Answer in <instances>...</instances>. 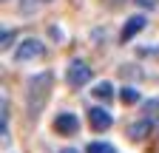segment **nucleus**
<instances>
[{
    "mask_svg": "<svg viewBox=\"0 0 159 153\" xmlns=\"http://www.w3.org/2000/svg\"><path fill=\"white\" fill-rule=\"evenodd\" d=\"M51 85H54V76H51L48 71L37 74L34 80L29 82L26 105H29V116H31V119H37L40 113H43V108H46V102H48V97H51Z\"/></svg>",
    "mask_w": 159,
    "mask_h": 153,
    "instance_id": "obj_1",
    "label": "nucleus"
},
{
    "mask_svg": "<svg viewBox=\"0 0 159 153\" xmlns=\"http://www.w3.org/2000/svg\"><path fill=\"white\" fill-rule=\"evenodd\" d=\"M43 54H46V46L40 43V40H34V37H31V40H23V43L17 46V51H14V60H17V63H29V60H40Z\"/></svg>",
    "mask_w": 159,
    "mask_h": 153,
    "instance_id": "obj_2",
    "label": "nucleus"
},
{
    "mask_svg": "<svg viewBox=\"0 0 159 153\" xmlns=\"http://www.w3.org/2000/svg\"><path fill=\"white\" fill-rule=\"evenodd\" d=\"M66 80H68L71 88H80V85L91 82V68H88L83 60H71V65H68V71H66Z\"/></svg>",
    "mask_w": 159,
    "mask_h": 153,
    "instance_id": "obj_3",
    "label": "nucleus"
},
{
    "mask_svg": "<svg viewBox=\"0 0 159 153\" xmlns=\"http://www.w3.org/2000/svg\"><path fill=\"white\" fill-rule=\"evenodd\" d=\"M54 130L60 133V136H71V133L80 130V119L74 116L71 111H63V113H57V116H54Z\"/></svg>",
    "mask_w": 159,
    "mask_h": 153,
    "instance_id": "obj_4",
    "label": "nucleus"
},
{
    "mask_svg": "<svg viewBox=\"0 0 159 153\" xmlns=\"http://www.w3.org/2000/svg\"><path fill=\"white\" fill-rule=\"evenodd\" d=\"M88 119H91V128H94V130H108V128L114 125L111 113H108L105 108H91V111H88Z\"/></svg>",
    "mask_w": 159,
    "mask_h": 153,
    "instance_id": "obj_5",
    "label": "nucleus"
},
{
    "mask_svg": "<svg viewBox=\"0 0 159 153\" xmlns=\"http://www.w3.org/2000/svg\"><path fill=\"white\" fill-rule=\"evenodd\" d=\"M145 26H148V20H145L142 14H136V17H131V20H128V23L122 26V34H119V37H122V43H125V40H131V37H136V34L142 31Z\"/></svg>",
    "mask_w": 159,
    "mask_h": 153,
    "instance_id": "obj_6",
    "label": "nucleus"
},
{
    "mask_svg": "<svg viewBox=\"0 0 159 153\" xmlns=\"http://www.w3.org/2000/svg\"><path fill=\"white\" fill-rule=\"evenodd\" d=\"M128 133H131V139H145L148 133H151V119H139V122H134V125L128 128Z\"/></svg>",
    "mask_w": 159,
    "mask_h": 153,
    "instance_id": "obj_7",
    "label": "nucleus"
},
{
    "mask_svg": "<svg viewBox=\"0 0 159 153\" xmlns=\"http://www.w3.org/2000/svg\"><path fill=\"white\" fill-rule=\"evenodd\" d=\"M91 91H94V97H97V99H102V102H108V99L114 97V85H111V82H97Z\"/></svg>",
    "mask_w": 159,
    "mask_h": 153,
    "instance_id": "obj_8",
    "label": "nucleus"
},
{
    "mask_svg": "<svg viewBox=\"0 0 159 153\" xmlns=\"http://www.w3.org/2000/svg\"><path fill=\"white\" fill-rule=\"evenodd\" d=\"M85 153H116V147L108 145V142H91V145L85 147Z\"/></svg>",
    "mask_w": 159,
    "mask_h": 153,
    "instance_id": "obj_9",
    "label": "nucleus"
},
{
    "mask_svg": "<svg viewBox=\"0 0 159 153\" xmlns=\"http://www.w3.org/2000/svg\"><path fill=\"white\" fill-rule=\"evenodd\" d=\"M119 99H122L125 105H134V102H139V91H136V88H128V85H125L122 91H119Z\"/></svg>",
    "mask_w": 159,
    "mask_h": 153,
    "instance_id": "obj_10",
    "label": "nucleus"
},
{
    "mask_svg": "<svg viewBox=\"0 0 159 153\" xmlns=\"http://www.w3.org/2000/svg\"><path fill=\"white\" fill-rule=\"evenodd\" d=\"M0 133L3 139H9V102L3 99V111H0Z\"/></svg>",
    "mask_w": 159,
    "mask_h": 153,
    "instance_id": "obj_11",
    "label": "nucleus"
},
{
    "mask_svg": "<svg viewBox=\"0 0 159 153\" xmlns=\"http://www.w3.org/2000/svg\"><path fill=\"white\" fill-rule=\"evenodd\" d=\"M14 37H17V34L6 28V31H3V43H0V46H3V48H11V43H14Z\"/></svg>",
    "mask_w": 159,
    "mask_h": 153,
    "instance_id": "obj_12",
    "label": "nucleus"
},
{
    "mask_svg": "<svg viewBox=\"0 0 159 153\" xmlns=\"http://www.w3.org/2000/svg\"><path fill=\"white\" fill-rule=\"evenodd\" d=\"M156 108H159V102H156V99H151V102H145V111H148V113H153Z\"/></svg>",
    "mask_w": 159,
    "mask_h": 153,
    "instance_id": "obj_13",
    "label": "nucleus"
},
{
    "mask_svg": "<svg viewBox=\"0 0 159 153\" xmlns=\"http://www.w3.org/2000/svg\"><path fill=\"white\" fill-rule=\"evenodd\" d=\"M60 153H80V150H74V147H63Z\"/></svg>",
    "mask_w": 159,
    "mask_h": 153,
    "instance_id": "obj_14",
    "label": "nucleus"
}]
</instances>
